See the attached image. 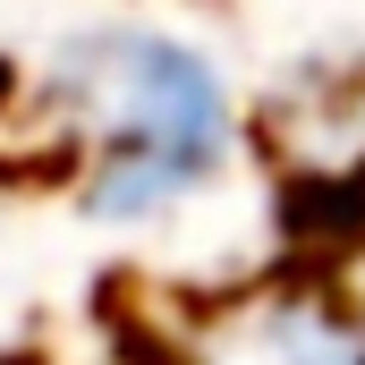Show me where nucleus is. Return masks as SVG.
I'll return each mask as SVG.
<instances>
[{
	"label": "nucleus",
	"mask_w": 365,
	"mask_h": 365,
	"mask_svg": "<svg viewBox=\"0 0 365 365\" xmlns=\"http://www.w3.org/2000/svg\"><path fill=\"white\" fill-rule=\"evenodd\" d=\"M60 93L102 136V170L86 179L93 221H162L179 195L212 179L238 145V102L221 68L162 26H93L60 51Z\"/></svg>",
	"instance_id": "f257e3e1"
},
{
	"label": "nucleus",
	"mask_w": 365,
	"mask_h": 365,
	"mask_svg": "<svg viewBox=\"0 0 365 365\" xmlns=\"http://www.w3.org/2000/svg\"><path fill=\"white\" fill-rule=\"evenodd\" d=\"M195 365H365V323L314 289H255L195 323Z\"/></svg>",
	"instance_id": "f03ea898"
}]
</instances>
